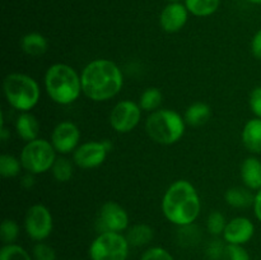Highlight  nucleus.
Masks as SVG:
<instances>
[{
  "label": "nucleus",
  "mask_w": 261,
  "mask_h": 260,
  "mask_svg": "<svg viewBox=\"0 0 261 260\" xmlns=\"http://www.w3.org/2000/svg\"><path fill=\"white\" fill-rule=\"evenodd\" d=\"M82 92L94 102L109 101L124 86L121 69L109 59H96L87 64L81 74Z\"/></svg>",
  "instance_id": "1"
},
{
  "label": "nucleus",
  "mask_w": 261,
  "mask_h": 260,
  "mask_svg": "<svg viewBox=\"0 0 261 260\" xmlns=\"http://www.w3.org/2000/svg\"><path fill=\"white\" fill-rule=\"evenodd\" d=\"M200 196L195 186L188 180L171 184L162 198L163 216L178 227L193 224L200 214Z\"/></svg>",
  "instance_id": "2"
},
{
  "label": "nucleus",
  "mask_w": 261,
  "mask_h": 260,
  "mask_svg": "<svg viewBox=\"0 0 261 260\" xmlns=\"http://www.w3.org/2000/svg\"><path fill=\"white\" fill-rule=\"evenodd\" d=\"M45 88L55 103L70 105L82 93L81 75L68 64H54L45 74Z\"/></svg>",
  "instance_id": "3"
},
{
  "label": "nucleus",
  "mask_w": 261,
  "mask_h": 260,
  "mask_svg": "<svg viewBox=\"0 0 261 260\" xmlns=\"http://www.w3.org/2000/svg\"><path fill=\"white\" fill-rule=\"evenodd\" d=\"M185 119L170 109L153 111L145 122V130L150 139L162 145L177 143L185 134Z\"/></svg>",
  "instance_id": "4"
},
{
  "label": "nucleus",
  "mask_w": 261,
  "mask_h": 260,
  "mask_svg": "<svg viewBox=\"0 0 261 260\" xmlns=\"http://www.w3.org/2000/svg\"><path fill=\"white\" fill-rule=\"evenodd\" d=\"M3 89L8 103L20 112H30L40 101V86L27 74H8L3 82Z\"/></svg>",
  "instance_id": "5"
},
{
  "label": "nucleus",
  "mask_w": 261,
  "mask_h": 260,
  "mask_svg": "<svg viewBox=\"0 0 261 260\" xmlns=\"http://www.w3.org/2000/svg\"><path fill=\"white\" fill-rule=\"evenodd\" d=\"M56 150L51 142L37 138L32 142L25 143L20 152V163L22 167L28 173L37 175V173L47 172L51 170L56 161Z\"/></svg>",
  "instance_id": "6"
},
{
  "label": "nucleus",
  "mask_w": 261,
  "mask_h": 260,
  "mask_svg": "<svg viewBox=\"0 0 261 260\" xmlns=\"http://www.w3.org/2000/svg\"><path fill=\"white\" fill-rule=\"evenodd\" d=\"M130 244L126 236L120 232H102L89 245L91 260H126Z\"/></svg>",
  "instance_id": "7"
},
{
  "label": "nucleus",
  "mask_w": 261,
  "mask_h": 260,
  "mask_svg": "<svg viewBox=\"0 0 261 260\" xmlns=\"http://www.w3.org/2000/svg\"><path fill=\"white\" fill-rule=\"evenodd\" d=\"M54 228V219L50 209L43 204H35L25 213L24 229L33 241H45Z\"/></svg>",
  "instance_id": "8"
},
{
  "label": "nucleus",
  "mask_w": 261,
  "mask_h": 260,
  "mask_svg": "<svg viewBox=\"0 0 261 260\" xmlns=\"http://www.w3.org/2000/svg\"><path fill=\"white\" fill-rule=\"evenodd\" d=\"M129 227V214L116 201H106L101 206L96 219V228L102 232H120Z\"/></svg>",
  "instance_id": "9"
},
{
  "label": "nucleus",
  "mask_w": 261,
  "mask_h": 260,
  "mask_svg": "<svg viewBox=\"0 0 261 260\" xmlns=\"http://www.w3.org/2000/svg\"><path fill=\"white\" fill-rule=\"evenodd\" d=\"M142 111L139 103L124 99L115 105L110 114V124L117 133H130L138 126L142 119Z\"/></svg>",
  "instance_id": "10"
},
{
  "label": "nucleus",
  "mask_w": 261,
  "mask_h": 260,
  "mask_svg": "<svg viewBox=\"0 0 261 260\" xmlns=\"http://www.w3.org/2000/svg\"><path fill=\"white\" fill-rule=\"evenodd\" d=\"M81 130L74 122L61 121L54 127L51 134V144L60 154H68L79 147Z\"/></svg>",
  "instance_id": "11"
},
{
  "label": "nucleus",
  "mask_w": 261,
  "mask_h": 260,
  "mask_svg": "<svg viewBox=\"0 0 261 260\" xmlns=\"http://www.w3.org/2000/svg\"><path fill=\"white\" fill-rule=\"evenodd\" d=\"M109 149L102 142H86L79 145L73 152V161L78 167L89 170V168H96L105 162L107 157Z\"/></svg>",
  "instance_id": "12"
},
{
  "label": "nucleus",
  "mask_w": 261,
  "mask_h": 260,
  "mask_svg": "<svg viewBox=\"0 0 261 260\" xmlns=\"http://www.w3.org/2000/svg\"><path fill=\"white\" fill-rule=\"evenodd\" d=\"M255 224L246 217H236L227 222L223 232V240L226 244L245 245L254 237Z\"/></svg>",
  "instance_id": "13"
},
{
  "label": "nucleus",
  "mask_w": 261,
  "mask_h": 260,
  "mask_svg": "<svg viewBox=\"0 0 261 260\" xmlns=\"http://www.w3.org/2000/svg\"><path fill=\"white\" fill-rule=\"evenodd\" d=\"M189 10L181 3H170L163 8L160 17L161 27L168 33L178 32L188 22Z\"/></svg>",
  "instance_id": "14"
},
{
  "label": "nucleus",
  "mask_w": 261,
  "mask_h": 260,
  "mask_svg": "<svg viewBox=\"0 0 261 260\" xmlns=\"http://www.w3.org/2000/svg\"><path fill=\"white\" fill-rule=\"evenodd\" d=\"M241 180L245 188L251 191L261 189V161L256 157H249L241 165Z\"/></svg>",
  "instance_id": "15"
},
{
  "label": "nucleus",
  "mask_w": 261,
  "mask_h": 260,
  "mask_svg": "<svg viewBox=\"0 0 261 260\" xmlns=\"http://www.w3.org/2000/svg\"><path fill=\"white\" fill-rule=\"evenodd\" d=\"M241 139L247 150L255 154L261 153V119L254 117L245 124Z\"/></svg>",
  "instance_id": "16"
},
{
  "label": "nucleus",
  "mask_w": 261,
  "mask_h": 260,
  "mask_svg": "<svg viewBox=\"0 0 261 260\" xmlns=\"http://www.w3.org/2000/svg\"><path fill=\"white\" fill-rule=\"evenodd\" d=\"M15 130L20 139L25 143L37 139L40 134V122L31 112H20L15 121Z\"/></svg>",
  "instance_id": "17"
},
{
  "label": "nucleus",
  "mask_w": 261,
  "mask_h": 260,
  "mask_svg": "<svg viewBox=\"0 0 261 260\" xmlns=\"http://www.w3.org/2000/svg\"><path fill=\"white\" fill-rule=\"evenodd\" d=\"M20 47H22L23 53L27 54L28 56L37 58L47 51L48 42L45 36H42L41 33L31 32L23 36L22 41H20Z\"/></svg>",
  "instance_id": "18"
},
{
  "label": "nucleus",
  "mask_w": 261,
  "mask_h": 260,
  "mask_svg": "<svg viewBox=\"0 0 261 260\" xmlns=\"http://www.w3.org/2000/svg\"><path fill=\"white\" fill-rule=\"evenodd\" d=\"M125 236H126L130 246L143 247L152 242L153 237H154V231L148 224L137 223L127 228V233Z\"/></svg>",
  "instance_id": "19"
},
{
  "label": "nucleus",
  "mask_w": 261,
  "mask_h": 260,
  "mask_svg": "<svg viewBox=\"0 0 261 260\" xmlns=\"http://www.w3.org/2000/svg\"><path fill=\"white\" fill-rule=\"evenodd\" d=\"M227 204L233 208H247V206L254 205L255 195L252 191L247 188H231L224 194Z\"/></svg>",
  "instance_id": "20"
},
{
  "label": "nucleus",
  "mask_w": 261,
  "mask_h": 260,
  "mask_svg": "<svg viewBox=\"0 0 261 260\" xmlns=\"http://www.w3.org/2000/svg\"><path fill=\"white\" fill-rule=\"evenodd\" d=\"M212 116V110L204 102H194L186 109L185 121L191 126H201L205 124Z\"/></svg>",
  "instance_id": "21"
},
{
  "label": "nucleus",
  "mask_w": 261,
  "mask_h": 260,
  "mask_svg": "<svg viewBox=\"0 0 261 260\" xmlns=\"http://www.w3.org/2000/svg\"><path fill=\"white\" fill-rule=\"evenodd\" d=\"M185 7L196 17H208L218 9L219 0H185Z\"/></svg>",
  "instance_id": "22"
},
{
  "label": "nucleus",
  "mask_w": 261,
  "mask_h": 260,
  "mask_svg": "<svg viewBox=\"0 0 261 260\" xmlns=\"http://www.w3.org/2000/svg\"><path fill=\"white\" fill-rule=\"evenodd\" d=\"M163 102V94L161 89L155 88V87H149L145 89L139 98V106L140 109L144 111H157L160 106Z\"/></svg>",
  "instance_id": "23"
},
{
  "label": "nucleus",
  "mask_w": 261,
  "mask_h": 260,
  "mask_svg": "<svg viewBox=\"0 0 261 260\" xmlns=\"http://www.w3.org/2000/svg\"><path fill=\"white\" fill-rule=\"evenodd\" d=\"M54 178L59 183H68L71 177H73V163L69 158L66 157H58L55 163H54L53 168H51Z\"/></svg>",
  "instance_id": "24"
},
{
  "label": "nucleus",
  "mask_w": 261,
  "mask_h": 260,
  "mask_svg": "<svg viewBox=\"0 0 261 260\" xmlns=\"http://www.w3.org/2000/svg\"><path fill=\"white\" fill-rule=\"evenodd\" d=\"M20 168H22L20 160L15 158L14 155H0V175L3 177H15V176H18L20 173Z\"/></svg>",
  "instance_id": "25"
},
{
  "label": "nucleus",
  "mask_w": 261,
  "mask_h": 260,
  "mask_svg": "<svg viewBox=\"0 0 261 260\" xmlns=\"http://www.w3.org/2000/svg\"><path fill=\"white\" fill-rule=\"evenodd\" d=\"M0 260H33V256L20 245L8 244L0 249Z\"/></svg>",
  "instance_id": "26"
},
{
  "label": "nucleus",
  "mask_w": 261,
  "mask_h": 260,
  "mask_svg": "<svg viewBox=\"0 0 261 260\" xmlns=\"http://www.w3.org/2000/svg\"><path fill=\"white\" fill-rule=\"evenodd\" d=\"M19 236V226L14 219H4L0 226V239L4 245L14 244L15 240Z\"/></svg>",
  "instance_id": "27"
},
{
  "label": "nucleus",
  "mask_w": 261,
  "mask_h": 260,
  "mask_svg": "<svg viewBox=\"0 0 261 260\" xmlns=\"http://www.w3.org/2000/svg\"><path fill=\"white\" fill-rule=\"evenodd\" d=\"M226 226V217L222 212L214 211L209 214L208 219H206V229H208L209 233L216 237L219 236V235H223Z\"/></svg>",
  "instance_id": "28"
},
{
  "label": "nucleus",
  "mask_w": 261,
  "mask_h": 260,
  "mask_svg": "<svg viewBox=\"0 0 261 260\" xmlns=\"http://www.w3.org/2000/svg\"><path fill=\"white\" fill-rule=\"evenodd\" d=\"M199 235L198 228L193 224H189V226L181 227L180 232H178V242H180L182 246H193L199 242Z\"/></svg>",
  "instance_id": "29"
},
{
  "label": "nucleus",
  "mask_w": 261,
  "mask_h": 260,
  "mask_svg": "<svg viewBox=\"0 0 261 260\" xmlns=\"http://www.w3.org/2000/svg\"><path fill=\"white\" fill-rule=\"evenodd\" d=\"M226 249L227 244H224V240L222 241L219 239H213L206 245L205 255L209 260H223Z\"/></svg>",
  "instance_id": "30"
},
{
  "label": "nucleus",
  "mask_w": 261,
  "mask_h": 260,
  "mask_svg": "<svg viewBox=\"0 0 261 260\" xmlns=\"http://www.w3.org/2000/svg\"><path fill=\"white\" fill-rule=\"evenodd\" d=\"M32 256L33 260H56V252L53 246L41 241L33 246Z\"/></svg>",
  "instance_id": "31"
},
{
  "label": "nucleus",
  "mask_w": 261,
  "mask_h": 260,
  "mask_svg": "<svg viewBox=\"0 0 261 260\" xmlns=\"http://www.w3.org/2000/svg\"><path fill=\"white\" fill-rule=\"evenodd\" d=\"M140 260H175V257L168 250L161 246H153L143 252Z\"/></svg>",
  "instance_id": "32"
},
{
  "label": "nucleus",
  "mask_w": 261,
  "mask_h": 260,
  "mask_svg": "<svg viewBox=\"0 0 261 260\" xmlns=\"http://www.w3.org/2000/svg\"><path fill=\"white\" fill-rule=\"evenodd\" d=\"M223 260H251V257H250L249 251L245 249L244 245L227 244Z\"/></svg>",
  "instance_id": "33"
},
{
  "label": "nucleus",
  "mask_w": 261,
  "mask_h": 260,
  "mask_svg": "<svg viewBox=\"0 0 261 260\" xmlns=\"http://www.w3.org/2000/svg\"><path fill=\"white\" fill-rule=\"evenodd\" d=\"M249 105L252 114H254L256 117H260L261 119V86L255 87V88L251 91V93H250V98H249Z\"/></svg>",
  "instance_id": "34"
},
{
  "label": "nucleus",
  "mask_w": 261,
  "mask_h": 260,
  "mask_svg": "<svg viewBox=\"0 0 261 260\" xmlns=\"http://www.w3.org/2000/svg\"><path fill=\"white\" fill-rule=\"evenodd\" d=\"M251 53L257 60H261V28L251 40Z\"/></svg>",
  "instance_id": "35"
},
{
  "label": "nucleus",
  "mask_w": 261,
  "mask_h": 260,
  "mask_svg": "<svg viewBox=\"0 0 261 260\" xmlns=\"http://www.w3.org/2000/svg\"><path fill=\"white\" fill-rule=\"evenodd\" d=\"M254 212L255 217L257 218V221L261 222V189L259 191H256L255 194V200H254Z\"/></svg>",
  "instance_id": "36"
},
{
  "label": "nucleus",
  "mask_w": 261,
  "mask_h": 260,
  "mask_svg": "<svg viewBox=\"0 0 261 260\" xmlns=\"http://www.w3.org/2000/svg\"><path fill=\"white\" fill-rule=\"evenodd\" d=\"M22 185L24 186V188H27V189L32 188V186L35 185V177H33L32 173H28V172H27V175L23 176V178H22Z\"/></svg>",
  "instance_id": "37"
},
{
  "label": "nucleus",
  "mask_w": 261,
  "mask_h": 260,
  "mask_svg": "<svg viewBox=\"0 0 261 260\" xmlns=\"http://www.w3.org/2000/svg\"><path fill=\"white\" fill-rule=\"evenodd\" d=\"M10 137V133L8 132L7 127L4 126V124H2V130H0V138H2L3 142H7L8 138Z\"/></svg>",
  "instance_id": "38"
},
{
  "label": "nucleus",
  "mask_w": 261,
  "mask_h": 260,
  "mask_svg": "<svg viewBox=\"0 0 261 260\" xmlns=\"http://www.w3.org/2000/svg\"><path fill=\"white\" fill-rule=\"evenodd\" d=\"M249 2L254 3V4H261V0H249Z\"/></svg>",
  "instance_id": "39"
},
{
  "label": "nucleus",
  "mask_w": 261,
  "mask_h": 260,
  "mask_svg": "<svg viewBox=\"0 0 261 260\" xmlns=\"http://www.w3.org/2000/svg\"><path fill=\"white\" fill-rule=\"evenodd\" d=\"M167 2H170V3H180V0H167Z\"/></svg>",
  "instance_id": "40"
}]
</instances>
